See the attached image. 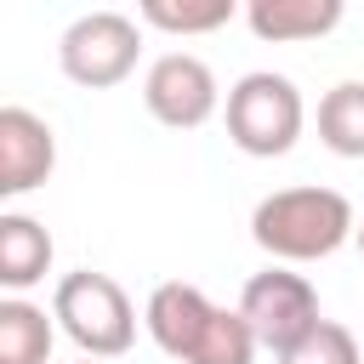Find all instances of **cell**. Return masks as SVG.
Segmentation results:
<instances>
[{
    "mask_svg": "<svg viewBox=\"0 0 364 364\" xmlns=\"http://www.w3.org/2000/svg\"><path fill=\"white\" fill-rule=\"evenodd\" d=\"M210 318H216V301H210L199 284H182V279L154 284V296H148V307H142L148 336H154V341H159V353H171L176 364H188V358L199 353V341H205Z\"/></svg>",
    "mask_w": 364,
    "mask_h": 364,
    "instance_id": "ba28073f",
    "label": "cell"
},
{
    "mask_svg": "<svg viewBox=\"0 0 364 364\" xmlns=\"http://www.w3.org/2000/svg\"><path fill=\"white\" fill-rule=\"evenodd\" d=\"M51 318H57V330H63L85 358H119V353H131V341H136V307H131V296H125L108 273H91V267L57 279Z\"/></svg>",
    "mask_w": 364,
    "mask_h": 364,
    "instance_id": "7a4b0ae2",
    "label": "cell"
},
{
    "mask_svg": "<svg viewBox=\"0 0 364 364\" xmlns=\"http://www.w3.org/2000/svg\"><path fill=\"white\" fill-rule=\"evenodd\" d=\"M239 313L256 336V347H267L273 358L290 353L324 313H318V290L290 273V267H267V273H250L245 290H239Z\"/></svg>",
    "mask_w": 364,
    "mask_h": 364,
    "instance_id": "5b68a950",
    "label": "cell"
},
{
    "mask_svg": "<svg viewBox=\"0 0 364 364\" xmlns=\"http://www.w3.org/2000/svg\"><path fill=\"white\" fill-rule=\"evenodd\" d=\"M57 341V318H46V307L6 296L0 301V364H46Z\"/></svg>",
    "mask_w": 364,
    "mask_h": 364,
    "instance_id": "8fae6325",
    "label": "cell"
},
{
    "mask_svg": "<svg viewBox=\"0 0 364 364\" xmlns=\"http://www.w3.org/2000/svg\"><path fill=\"white\" fill-rule=\"evenodd\" d=\"M46 267H51V233H46L34 216L6 210V216H0V284H6L11 296H23L28 284L46 279Z\"/></svg>",
    "mask_w": 364,
    "mask_h": 364,
    "instance_id": "30bf717a",
    "label": "cell"
},
{
    "mask_svg": "<svg viewBox=\"0 0 364 364\" xmlns=\"http://www.w3.org/2000/svg\"><path fill=\"white\" fill-rule=\"evenodd\" d=\"M301 91L290 74H273V68H256L245 80H233L228 91V142L250 159H279L296 148L301 136Z\"/></svg>",
    "mask_w": 364,
    "mask_h": 364,
    "instance_id": "3957f363",
    "label": "cell"
},
{
    "mask_svg": "<svg viewBox=\"0 0 364 364\" xmlns=\"http://www.w3.org/2000/svg\"><path fill=\"white\" fill-rule=\"evenodd\" d=\"M341 17H347L341 0H250L245 6L250 34L256 40H273V46H284V40H318Z\"/></svg>",
    "mask_w": 364,
    "mask_h": 364,
    "instance_id": "9c48e42d",
    "label": "cell"
},
{
    "mask_svg": "<svg viewBox=\"0 0 364 364\" xmlns=\"http://www.w3.org/2000/svg\"><path fill=\"white\" fill-rule=\"evenodd\" d=\"M250 239L273 256V262H324L336 256L347 239H358L353 205L336 188H279L250 210Z\"/></svg>",
    "mask_w": 364,
    "mask_h": 364,
    "instance_id": "6da1fadb",
    "label": "cell"
},
{
    "mask_svg": "<svg viewBox=\"0 0 364 364\" xmlns=\"http://www.w3.org/2000/svg\"><path fill=\"white\" fill-rule=\"evenodd\" d=\"M233 0H142V23L165 28V34H210L222 23H233Z\"/></svg>",
    "mask_w": 364,
    "mask_h": 364,
    "instance_id": "4fadbf2b",
    "label": "cell"
},
{
    "mask_svg": "<svg viewBox=\"0 0 364 364\" xmlns=\"http://www.w3.org/2000/svg\"><path fill=\"white\" fill-rule=\"evenodd\" d=\"M57 165V136L40 114L6 102L0 108V193L17 199V193H34Z\"/></svg>",
    "mask_w": 364,
    "mask_h": 364,
    "instance_id": "52a82bcc",
    "label": "cell"
},
{
    "mask_svg": "<svg viewBox=\"0 0 364 364\" xmlns=\"http://www.w3.org/2000/svg\"><path fill=\"white\" fill-rule=\"evenodd\" d=\"M188 364H256V336H250L245 313L216 307V318H210V330H205V341H199V353Z\"/></svg>",
    "mask_w": 364,
    "mask_h": 364,
    "instance_id": "5bb4252c",
    "label": "cell"
},
{
    "mask_svg": "<svg viewBox=\"0 0 364 364\" xmlns=\"http://www.w3.org/2000/svg\"><path fill=\"white\" fill-rule=\"evenodd\" d=\"M279 364H364L358 358V336L336 318H318L290 353H279Z\"/></svg>",
    "mask_w": 364,
    "mask_h": 364,
    "instance_id": "9a60e30c",
    "label": "cell"
},
{
    "mask_svg": "<svg viewBox=\"0 0 364 364\" xmlns=\"http://www.w3.org/2000/svg\"><path fill=\"white\" fill-rule=\"evenodd\" d=\"M142 57V28L136 17L125 11H85L63 28L57 40V63L74 85L85 91H102V85H119Z\"/></svg>",
    "mask_w": 364,
    "mask_h": 364,
    "instance_id": "277c9868",
    "label": "cell"
},
{
    "mask_svg": "<svg viewBox=\"0 0 364 364\" xmlns=\"http://www.w3.org/2000/svg\"><path fill=\"white\" fill-rule=\"evenodd\" d=\"M80 364H97V358H80Z\"/></svg>",
    "mask_w": 364,
    "mask_h": 364,
    "instance_id": "e0dca14e",
    "label": "cell"
},
{
    "mask_svg": "<svg viewBox=\"0 0 364 364\" xmlns=\"http://www.w3.org/2000/svg\"><path fill=\"white\" fill-rule=\"evenodd\" d=\"M318 142L341 159H364V80H341L318 102Z\"/></svg>",
    "mask_w": 364,
    "mask_h": 364,
    "instance_id": "7c38bea8",
    "label": "cell"
},
{
    "mask_svg": "<svg viewBox=\"0 0 364 364\" xmlns=\"http://www.w3.org/2000/svg\"><path fill=\"white\" fill-rule=\"evenodd\" d=\"M358 250H364V222H358Z\"/></svg>",
    "mask_w": 364,
    "mask_h": 364,
    "instance_id": "2e32d148",
    "label": "cell"
},
{
    "mask_svg": "<svg viewBox=\"0 0 364 364\" xmlns=\"http://www.w3.org/2000/svg\"><path fill=\"white\" fill-rule=\"evenodd\" d=\"M142 102H148V114H154L159 125H171V131H199V125L216 114L222 91H216V74H210L205 57H193V51H165V57H154V68H148V80H142Z\"/></svg>",
    "mask_w": 364,
    "mask_h": 364,
    "instance_id": "8992f818",
    "label": "cell"
}]
</instances>
